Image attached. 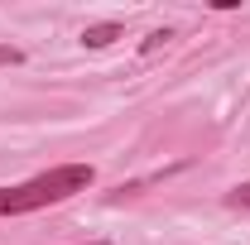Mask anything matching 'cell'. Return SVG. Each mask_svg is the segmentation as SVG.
Here are the masks:
<instances>
[{
  "mask_svg": "<svg viewBox=\"0 0 250 245\" xmlns=\"http://www.w3.org/2000/svg\"><path fill=\"white\" fill-rule=\"evenodd\" d=\"M168 39H173V34H168V29H154V34H149V39H145V53H154V48H164Z\"/></svg>",
  "mask_w": 250,
  "mask_h": 245,
  "instance_id": "obj_3",
  "label": "cell"
},
{
  "mask_svg": "<svg viewBox=\"0 0 250 245\" xmlns=\"http://www.w3.org/2000/svg\"><path fill=\"white\" fill-rule=\"evenodd\" d=\"M0 62H20V48H10V43H0Z\"/></svg>",
  "mask_w": 250,
  "mask_h": 245,
  "instance_id": "obj_5",
  "label": "cell"
},
{
  "mask_svg": "<svg viewBox=\"0 0 250 245\" xmlns=\"http://www.w3.org/2000/svg\"><path fill=\"white\" fill-rule=\"evenodd\" d=\"M116 39H121V24H116V20L87 24V29H82V43H87V48H106V43H116Z\"/></svg>",
  "mask_w": 250,
  "mask_h": 245,
  "instance_id": "obj_2",
  "label": "cell"
},
{
  "mask_svg": "<svg viewBox=\"0 0 250 245\" xmlns=\"http://www.w3.org/2000/svg\"><path fill=\"white\" fill-rule=\"evenodd\" d=\"M87 245H106V241H87Z\"/></svg>",
  "mask_w": 250,
  "mask_h": 245,
  "instance_id": "obj_6",
  "label": "cell"
},
{
  "mask_svg": "<svg viewBox=\"0 0 250 245\" xmlns=\"http://www.w3.org/2000/svg\"><path fill=\"white\" fill-rule=\"evenodd\" d=\"M226 207H250V183H241L231 197H226Z\"/></svg>",
  "mask_w": 250,
  "mask_h": 245,
  "instance_id": "obj_4",
  "label": "cell"
},
{
  "mask_svg": "<svg viewBox=\"0 0 250 245\" xmlns=\"http://www.w3.org/2000/svg\"><path fill=\"white\" fill-rule=\"evenodd\" d=\"M92 178L96 173L87 163H62V168H48L29 183L0 187V216H24V212H39V207H53V202H67L72 192H87Z\"/></svg>",
  "mask_w": 250,
  "mask_h": 245,
  "instance_id": "obj_1",
  "label": "cell"
}]
</instances>
